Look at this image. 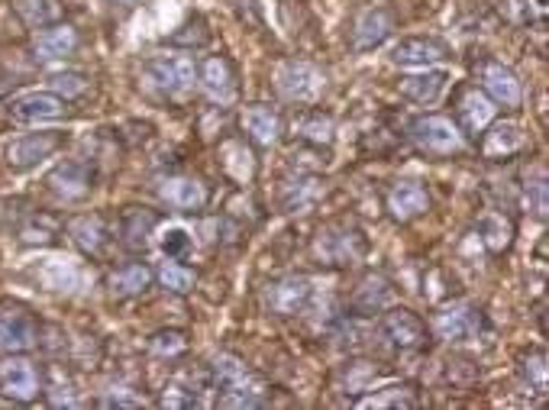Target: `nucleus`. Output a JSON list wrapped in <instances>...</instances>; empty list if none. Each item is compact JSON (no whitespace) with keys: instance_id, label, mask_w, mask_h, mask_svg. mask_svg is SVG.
<instances>
[{"instance_id":"1","label":"nucleus","mask_w":549,"mask_h":410,"mask_svg":"<svg viewBox=\"0 0 549 410\" xmlns=\"http://www.w3.org/2000/svg\"><path fill=\"white\" fill-rule=\"evenodd\" d=\"M146 75L152 78V84L168 94V97H185L188 91H194L197 84V65L191 55L181 52H168V55H156L146 65Z\"/></svg>"},{"instance_id":"2","label":"nucleus","mask_w":549,"mask_h":410,"mask_svg":"<svg viewBox=\"0 0 549 410\" xmlns=\"http://www.w3.org/2000/svg\"><path fill=\"white\" fill-rule=\"evenodd\" d=\"M407 136H411V143L420 152L436 155V159H443V155H453V152L462 149V130L449 117H436V113L414 120Z\"/></svg>"},{"instance_id":"3","label":"nucleus","mask_w":549,"mask_h":410,"mask_svg":"<svg viewBox=\"0 0 549 410\" xmlns=\"http://www.w3.org/2000/svg\"><path fill=\"white\" fill-rule=\"evenodd\" d=\"M278 94L285 97V101H294V104H314L317 97L327 88V75L320 72L317 65L304 62V59H294V62H285L278 68Z\"/></svg>"},{"instance_id":"4","label":"nucleus","mask_w":549,"mask_h":410,"mask_svg":"<svg viewBox=\"0 0 549 410\" xmlns=\"http://www.w3.org/2000/svg\"><path fill=\"white\" fill-rule=\"evenodd\" d=\"M365 249H369V243H365L362 230L346 223L327 226V230L317 236V256L327 265H353L365 256Z\"/></svg>"},{"instance_id":"5","label":"nucleus","mask_w":549,"mask_h":410,"mask_svg":"<svg viewBox=\"0 0 549 410\" xmlns=\"http://www.w3.org/2000/svg\"><path fill=\"white\" fill-rule=\"evenodd\" d=\"M314 298V285L311 278L304 275H285V278H275L269 288H265V307L269 314L275 317H294L311 304Z\"/></svg>"},{"instance_id":"6","label":"nucleus","mask_w":549,"mask_h":410,"mask_svg":"<svg viewBox=\"0 0 549 410\" xmlns=\"http://www.w3.org/2000/svg\"><path fill=\"white\" fill-rule=\"evenodd\" d=\"M39 343V323L30 310H0V356H20Z\"/></svg>"},{"instance_id":"7","label":"nucleus","mask_w":549,"mask_h":410,"mask_svg":"<svg viewBox=\"0 0 549 410\" xmlns=\"http://www.w3.org/2000/svg\"><path fill=\"white\" fill-rule=\"evenodd\" d=\"M378 333H382V339L388 346L401 349V352L420 349L427 343L424 320H420L417 314H411V310H404V307H394V310H388V314H382V320H378Z\"/></svg>"},{"instance_id":"8","label":"nucleus","mask_w":549,"mask_h":410,"mask_svg":"<svg viewBox=\"0 0 549 410\" xmlns=\"http://www.w3.org/2000/svg\"><path fill=\"white\" fill-rule=\"evenodd\" d=\"M62 146H65V133H26L10 143L7 165L17 168V172H26V168H36L39 162L52 159Z\"/></svg>"},{"instance_id":"9","label":"nucleus","mask_w":549,"mask_h":410,"mask_svg":"<svg viewBox=\"0 0 549 410\" xmlns=\"http://www.w3.org/2000/svg\"><path fill=\"white\" fill-rule=\"evenodd\" d=\"M7 113H10L13 123H26V126L30 123H52V120L65 117V101L52 91H30V94L13 97Z\"/></svg>"},{"instance_id":"10","label":"nucleus","mask_w":549,"mask_h":410,"mask_svg":"<svg viewBox=\"0 0 549 410\" xmlns=\"http://www.w3.org/2000/svg\"><path fill=\"white\" fill-rule=\"evenodd\" d=\"M42 391V378L39 369L30 359H10L0 365V394L17 404H30L39 398Z\"/></svg>"},{"instance_id":"11","label":"nucleus","mask_w":549,"mask_h":410,"mask_svg":"<svg viewBox=\"0 0 549 410\" xmlns=\"http://www.w3.org/2000/svg\"><path fill=\"white\" fill-rule=\"evenodd\" d=\"M46 185L52 194H59L62 201H84L94 191V172L78 159H65L49 172Z\"/></svg>"},{"instance_id":"12","label":"nucleus","mask_w":549,"mask_h":410,"mask_svg":"<svg viewBox=\"0 0 549 410\" xmlns=\"http://www.w3.org/2000/svg\"><path fill=\"white\" fill-rule=\"evenodd\" d=\"M478 330H482V314L469 304H453L436 310L433 317V333L443 339V343H466Z\"/></svg>"},{"instance_id":"13","label":"nucleus","mask_w":549,"mask_h":410,"mask_svg":"<svg viewBox=\"0 0 549 410\" xmlns=\"http://www.w3.org/2000/svg\"><path fill=\"white\" fill-rule=\"evenodd\" d=\"M449 59V46L433 36H407L391 49V62L401 68H430Z\"/></svg>"},{"instance_id":"14","label":"nucleus","mask_w":549,"mask_h":410,"mask_svg":"<svg viewBox=\"0 0 549 410\" xmlns=\"http://www.w3.org/2000/svg\"><path fill=\"white\" fill-rule=\"evenodd\" d=\"M478 78H482V88L495 104L501 107H520L524 101V88H520V78L511 72L508 65L501 62H485L478 68Z\"/></svg>"},{"instance_id":"15","label":"nucleus","mask_w":549,"mask_h":410,"mask_svg":"<svg viewBox=\"0 0 549 410\" xmlns=\"http://www.w3.org/2000/svg\"><path fill=\"white\" fill-rule=\"evenodd\" d=\"M78 30L72 23H49L42 26L36 42H33V52L39 62H62L68 55L78 52Z\"/></svg>"},{"instance_id":"16","label":"nucleus","mask_w":549,"mask_h":410,"mask_svg":"<svg viewBox=\"0 0 549 410\" xmlns=\"http://www.w3.org/2000/svg\"><path fill=\"white\" fill-rule=\"evenodd\" d=\"M394 33V13L388 7H369L359 13L356 30H353V49L372 52Z\"/></svg>"},{"instance_id":"17","label":"nucleus","mask_w":549,"mask_h":410,"mask_svg":"<svg viewBox=\"0 0 549 410\" xmlns=\"http://www.w3.org/2000/svg\"><path fill=\"white\" fill-rule=\"evenodd\" d=\"M159 194L168 207L181 210V214H194V210H204L207 204V188L191 175H168L159 185Z\"/></svg>"},{"instance_id":"18","label":"nucleus","mask_w":549,"mask_h":410,"mask_svg":"<svg viewBox=\"0 0 549 410\" xmlns=\"http://www.w3.org/2000/svg\"><path fill=\"white\" fill-rule=\"evenodd\" d=\"M449 84V72H443V68H424L420 75H407L401 78L398 91L407 104H417V107H427V104H436L443 97Z\"/></svg>"},{"instance_id":"19","label":"nucleus","mask_w":549,"mask_h":410,"mask_svg":"<svg viewBox=\"0 0 549 410\" xmlns=\"http://www.w3.org/2000/svg\"><path fill=\"white\" fill-rule=\"evenodd\" d=\"M197 81H201V88L210 101L217 104H230L236 97V72L223 55H214V59H207L197 68Z\"/></svg>"},{"instance_id":"20","label":"nucleus","mask_w":549,"mask_h":410,"mask_svg":"<svg viewBox=\"0 0 549 410\" xmlns=\"http://www.w3.org/2000/svg\"><path fill=\"white\" fill-rule=\"evenodd\" d=\"M68 233H72L75 246L88 256H104V249L110 246V226L101 214H84L68 220Z\"/></svg>"},{"instance_id":"21","label":"nucleus","mask_w":549,"mask_h":410,"mask_svg":"<svg viewBox=\"0 0 549 410\" xmlns=\"http://www.w3.org/2000/svg\"><path fill=\"white\" fill-rule=\"evenodd\" d=\"M388 210L391 217L401 223L417 220L430 210V194L424 185H417V181H401V185H394L388 194Z\"/></svg>"},{"instance_id":"22","label":"nucleus","mask_w":549,"mask_h":410,"mask_svg":"<svg viewBox=\"0 0 549 410\" xmlns=\"http://www.w3.org/2000/svg\"><path fill=\"white\" fill-rule=\"evenodd\" d=\"M391 281L385 275H369L362 281V285L356 288L353 294V314L356 317H375V314H382V310L391 304Z\"/></svg>"},{"instance_id":"23","label":"nucleus","mask_w":549,"mask_h":410,"mask_svg":"<svg viewBox=\"0 0 549 410\" xmlns=\"http://www.w3.org/2000/svg\"><path fill=\"white\" fill-rule=\"evenodd\" d=\"M152 278L156 275H152V268L146 262H126L107 278V288L110 294H117V298H139V294H146L152 288Z\"/></svg>"},{"instance_id":"24","label":"nucleus","mask_w":549,"mask_h":410,"mask_svg":"<svg viewBox=\"0 0 549 410\" xmlns=\"http://www.w3.org/2000/svg\"><path fill=\"white\" fill-rule=\"evenodd\" d=\"M524 146V130L517 123H495L482 139V155L491 162L511 159Z\"/></svg>"},{"instance_id":"25","label":"nucleus","mask_w":549,"mask_h":410,"mask_svg":"<svg viewBox=\"0 0 549 410\" xmlns=\"http://www.w3.org/2000/svg\"><path fill=\"white\" fill-rule=\"evenodd\" d=\"M243 130L249 139H256L259 146H275L281 139V117L269 104H252L243 113Z\"/></svg>"},{"instance_id":"26","label":"nucleus","mask_w":549,"mask_h":410,"mask_svg":"<svg viewBox=\"0 0 549 410\" xmlns=\"http://www.w3.org/2000/svg\"><path fill=\"white\" fill-rule=\"evenodd\" d=\"M210 381H214L217 394L239 391V388H259L246 365L239 359H233V356H220L214 365H210Z\"/></svg>"},{"instance_id":"27","label":"nucleus","mask_w":549,"mask_h":410,"mask_svg":"<svg viewBox=\"0 0 549 410\" xmlns=\"http://www.w3.org/2000/svg\"><path fill=\"white\" fill-rule=\"evenodd\" d=\"M152 230H156V214H149V210L130 207L120 217V243L126 249H146Z\"/></svg>"},{"instance_id":"28","label":"nucleus","mask_w":549,"mask_h":410,"mask_svg":"<svg viewBox=\"0 0 549 410\" xmlns=\"http://www.w3.org/2000/svg\"><path fill=\"white\" fill-rule=\"evenodd\" d=\"M320 194H323L320 178L298 175V178L285 181V188H281V201H285V210H304V207H311Z\"/></svg>"},{"instance_id":"29","label":"nucleus","mask_w":549,"mask_h":410,"mask_svg":"<svg viewBox=\"0 0 549 410\" xmlns=\"http://www.w3.org/2000/svg\"><path fill=\"white\" fill-rule=\"evenodd\" d=\"M491 113H495V107H491V101L482 91H469L459 104V120L466 126V133H472V136L482 133L491 123Z\"/></svg>"},{"instance_id":"30","label":"nucleus","mask_w":549,"mask_h":410,"mask_svg":"<svg viewBox=\"0 0 549 410\" xmlns=\"http://www.w3.org/2000/svg\"><path fill=\"white\" fill-rule=\"evenodd\" d=\"M156 278H159V285L165 288V291H172V294H188V291H194V285H197V275L191 272L188 265H178L175 259H168L159 272H156Z\"/></svg>"},{"instance_id":"31","label":"nucleus","mask_w":549,"mask_h":410,"mask_svg":"<svg viewBox=\"0 0 549 410\" xmlns=\"http://www.w3.org/2000/svg\"><path fill=\"white\" fill-rule=\"evenodd\" d=\"M17 10L20 17L30 23V26H49V23H59L62 17V7L59 0H17Z\"/></svg>"},{"instance_id":"32","label":"nucleus","mask_w":549,"mask_h":410,"mask_svg":"<svg viewBox=\"0 0 549 410\" xmlns=\"http://www.w3.org/2000/svg\"><path fill=\"white\" fill-rule=\"evenodd\" d=\"M162 404L165 407H185V410L201 407V388H197L191 378H178V381H172V385H168Z\"/></svg>"},{"instance_id":"33","label":"nucleus","mask_w":549,"mask_h":410,"mask_svg":"<svg viewBox=\"0 0 549 410\" xmlns=\"http://www.w3.org/2000/svg\"><path fill=\"white\" fill-rule=\"evenodd\" d=\"M362 407H417V394L411 385H391L372 394V398H365Z\"/></svg>"},{"instance_id":"34","label":"nucleus","mask_w":549,"mask_h":410,"mask_svg":"<svg viewBox=\"0 0 549 410\" xmlns=\"http://www.w3.org/2000/svg\"><path fill=\"white\" fill-rule=\"evenodd\" d=\"M159 246H162V252L168 259L181 262V259H188V252L194 249V239H191V233L185 230V226H168V230L162 233V239H159Z\"/></svg>"},{"instance_id":"35","label":"nucleus","mask_w":549,"mask_h":410,"mask_svg":"<svg viewBox=\"0 0 549 410\" xmlns=\"http://www.w3.org/2000/svg\"><path fill=\"white\" fill-rule=\"evenodd\" d=\"M520 375H524L530 391L546 394V352L543 349H533L530 356L520 359Z\"/></svg>"},{"instance_id":"36","label":"nucleus","mask_w":549,"mask_h":410,"mask_svg":"<svg viewBox=\"0 0 549 410\" xmlns=\"http://www.w3.org/2000/svg\"><path fill=\"white\" fill-rule=\"evenodd\" d=\"M88 75H81V72H55L49 78V88L52 94H59L62 101H72V97H81L84 91H88Z\"/></svg>"},{"instance_id":"37","label":"nucleus","mask_w":549,"mask_h":410,"mask_svg":"<svg viewBox=\"0 0 549 410\" xmlns=\"http://www.w3.org/2000/svg\"><path fill=\"white\" fill-rule=\"evenodd\" d=\"M20 239L26 246H46L55 243V223L49 217H33L30 223L20 230Z\"/></svg>"},{"instance_id":"38","label":"nucleus","mask_w":549,"mask_h":410,"mask_svg":"<svg viewBox=\"0 0 549 410\" xmlns=\"http://www.w3.org/2000/svg\"><path fill=\"white\" fill-rule=\"evenodd\" d=\"M301 136L307 139V143H314V146L330 143V139H333V120L320 117V113H314V117H304L301 120Z\"/></svg>"},{"instance_id":"39","label":"nucleus","mask_w":549,"mask_h":410,"mask_svg":"<svg viewBox=\"0 0 549 410\" xmlns=\"http://www.w3.org/2000/svg\"><path fill=\"white\" fill-rule=\"evenodd\" d=\"M149 349L156 352V356H178V352H185L188 349V339L185 333H178V330H162L149 339Z\"/></svg>"},{"instance_id":"40","label":"nucleus","mask_w":549,"mask_h":410,"mask_svg":"<svg viewBox=\"0 0 549 410\" xmlns=\"http://www.w3.org/2000/svg\"><path fill=\"white\" fill-rule=\"evenodd\" d=\"M537 13L543 17L546 13V0H514V20L530 26L533 20H537Z\"/></svg>"},{"instance_id":"41","label":"nucleus","mask_w":549,"mask_h":410,"mask_svg":"<svg viewBox=\"0 0 549 410\" xmlns=\"http://www.w3.org/2000/svg\"><path fill=\"white\" fill-rule=\"evenodd\" d=\"M527 201H530V207H533V214H537V217H546V181H543V178H540L533 188H527Z\"/></svg>"},{"instance_id":"42","label":"nucleus","mask_w":549,"mask_h":410,"mask_svg":"<svg viewBox=\"0 0 549 410\" xmlns=\"http://www.w3.org/2000/svg\"><path fill=\"white\" fill-rule=\"evenodd\" d=\"M101 404L104 407H143V398H136V394H126V391H117V394H107Z\"/></svg>"},{"instance_id":"43","label":"nucleus","mask_w":549,"mask_h":410,"mask_svg":"<svg viewBox=\"0 0 549 410\" xmlns=\"http://www.w3.org/2000/svg\"><path fill=\"white\" fill-rule=\"evenodd\" d=\"M107 4H110V7H126V10H130V7L139 4V0H107Z\"/></svg>"}]
</instances>
